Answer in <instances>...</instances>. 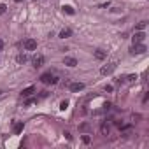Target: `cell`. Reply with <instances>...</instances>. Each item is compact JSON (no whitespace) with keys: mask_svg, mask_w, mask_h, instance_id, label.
<instances>
[{"mask_svg":"<svg viewBox=\"0 0 149 149\" xmlns=\"http://www.w3.org/2000/svg\"><path fill=\"white\" fill-rule=\"evenodd\" d=\"M40 81H42L44 84H56V83H58V79L53 76L51 72H46V74H42V76H40Z\"/></svg>","mask_w":149,"mask_h":149,"instance_id":"1","label":"cell"},{"mask_svg":"<svg viewBox=\"0 0 149 149\" xmlns=\"http://www.w3.org/2000/svg\"><path fill=\"white\" fill-rule=\"evenodd\" d=\"M147 51V47L142 44V42H139V44H133V47L130 49V53L132 54H142V53H146Z\"/></svg>","mask_w":149,"mask_h":149,"instance_id":"2","label":"cell"},{"mask_svg":"<svg viewBox=\"0 0 149 149\" xmlns=\"http://www.w3.org/2000/svg\"><path fill=\"white\" fill-rule=\"evenodd\" d=\"M114 68H116V63L104 65V67L100 68V74H102V76H109V74H112V72H114Z\"/></svg>","mask_w":149,"mask_h":149,"instance_id":"3","label":"cell"},{"mask_svg":"<svg viewBox=\"0 0 149 149\" xmlns=\"http://www.w3.org/2000/svg\"><path fill=\"white\" fill-rule=\"evenodd\" d=\"M23 47H25L26 51H33V49H37V40H33V39H26V40L23 42Z\"/></svg>","mask_w":149,"mask_h":149,"instance_id":"4","label":"cell"},{"mask_svg":"<svg viewBox=\"0 0 149 149\" xmlns=\"http://www.w3.org/2000/svg\"><path fill=\"white\" fill-rule=\"evenodd\" d=\"M32 63H33V67H35V68L42 67V65H44V56H42V54H35V56L32 58Z\"/></svg>","mask_w":149,"mask_h":149,"instance_id":"5","label":"cell"},{"mask_svg":"<svg viewBox=\"0 0 149 149\" xmlns=\"http://www.w3.org/2000/svg\"><path fill=\"white\" fill-rule=\"evenodd\" d=\"M144 39H146V33L140 30V32H137L133 37H132V40H133V44H139V42H144Z\"/></svg>","mask_w":149,"mask_h":149,"instance_id":"6","label":"cell"},{"mask_svg":"<svg viewBox=\"0 0 149 149\" xmlns=\"http://www.w3.org/2000/svg\"><path fill=\"white\" fill-rule=\"evenodd\" d=\"M68 88H70V91H81V90H84V84L83 83H72Z\"/></svg>","mask_w":149,"mask_h":149,"instance_id":"7","label":"cell"},{"mask_svg":"<svg viewBox=\"0 0 149 149\" xmlns=\"http://www.w3.org/2000/svg\"><path fill=\"white\" fill-rule=\"evenodd\" d=\"M70 35H72V30H68V28H63V30L60 32V35H58V37H60V39H68Z\"/></svg>","mask_w":149,"mask_h":149,"instance_id":"8","label":"cell"},{"mask_svg":"<svg viewBox=\"0 0 149 149\" xmlns=\"http://www.w3.org/2000/svg\"><path fill=\"white\" fill-rule=\"evenodd\" d=\"M63 63H65L67 67H76V65H77V60H76V58H65Z\"/></svg>","mask_w":149,"mask_h":149,"instance_id":"9","label":"cell"},{"mask_svg":"<svg viewBox=\"0 0 149 149\" xmlns=\"http://www.w3.org/2000/svg\"><path fill=\"white\" fill-rule=\"evenodd\" d=\"M105 56H107L105 51H102V49H97V51H95V58H97V60H104Z\"/></svg>","mask_w":149,"mask_h":149,"instance_id":"10","label":"cell"},{"mask_svg":"<svg viewBox=\"0 0 149 149\" xmlns=\"http://www.w3.org/2000/svg\"><path fill=\"white\" fill-rule=\"evenodd\" d=\"M33 91H35V88H33V86H28V88H25V90L21 91V95H23V97H30Z\"/></svg>","mask_w":149,"mask_h":149,"instance_id":"11","label":"cell"},{"mask_svg":"<svg viewBox=\"0 0 149 149\" xmlns=\"http://www.w3.org/2000/svg\"><path fill=\"white\" fill-rule=\"evenodd\" d=\"M100 132H102V135H109V132H111L109 125H107V123H104V125L100 126Z\"/></svg>","mask_w":149,"mask_h":149,"instance_id":"12","label":"cell"},{"mask_svg":"<svg viewBox=\"0 0 149 149\" xmlns=\"http://www.w3.org/2000/svg\"><path fill=\"white\" fill-rule=\"evenodd\" d=\"M23 128H25V125H23V123H16V125H14V133H21V132H23Z\"/></svg>","mask_w":149,"mask_h":149,"instance_id":"13","label":"cell"},{"mask_svg":"<svg viewBox=\"0 0 149 149\" xmlns=\"http://www.w3.org/2000/svg\"><path fill=\"white\" fill-rule=\"evenodd\" d=\"M16 60H18V63H25L28 58H26V54H18V58H16Z\"/></svg>","mask_w":149,"mask_h":149,"instance_id":"14","label":"cell"},{"mask_svg":"<svg viewBox=\"0 0 149 149\" xmlns=\"http://www.w3.org/2000/svg\"><path fill=\"white\" fill-rule=\"evenodd\" d=\"M63 11H65L67 14H74V13H76V11H74V9L70 7V6H63Z\"/></svg>","mask_w":149,"mask_h":149,"instance_id":"15","label":"cell"},{"mask_svg":"<svg viewBox=\"0 0 149 149\" xmlns=\"http://www.w3.org/2000/svg\"><path fill=\"white\" fill-rule=\"evenodd\" d=\"M67 107H68V102H67V100H63V102L60 104V109H61V111H65Z\"/></svg>","mask_w":149,"mask_h":149,"instance_id":"16","label":"cell"},{"mask_svg":"<svg viewBox=\"0 0 149 149\" xmlns=\"http://www.w3.org/2000/svg\"><path fill=\"white\" fill-rule=\"evenodd\" d=\"M146 25H147L146 21H140V23L137 25V28H139V30H144V28H146Z\"/></svg>","mask_w":149,"mask_h":149,"instance_id":"17","label":"cell"},{"mask_svg":"<svg viewBox=\"0 0 149 149\" xmlns=\"http://www.w3.org/2000/svg\"><path fill=\"white\" fill-rule=\"evenodd\" d=\"M126 79H128V83H133V81H137V76H133V74H132V76H128Z\"/></svg>","mask_w":149,"mask_h":149,"instance_id":"18","label":"cell"},{"mask_svg":"<svg viewBox=\"0 0 149 149\" xmlns=\"http://www.w3.org/2000/svg\"><path fill=\"white\" fill-rule=\"evenodd\" d=\"M81 130H83V132H88V130H90V125H88V123L81 125Z\"/></svg>","mask_w":149,"mask_h":149,"instance_id":"19","label":"cell"},{"mask_svg":"<svg viewBox=\"0 0 149 149\" xmlns=\"http://www.w3.org/2000/svg\"><path fill=\"white\" fill-rule=\"evenodd\" d=\"M83 142H84V144H90V142H91V139H90L88 135H84V137H83Z\"/></svg>","mask_w":149,"mask_h":149,"instance_id":"20","label":"cell"},{"mask_svg":"<svg viewBox=\"0 0 149 149\" xmlns=\"http://www.w3.org/2000/svg\"><path fill=\"white\" fill-rule=\"evenodd\" d=\"M6 9H7V7H6L4 4H0V14H4V13H6Z\"/></svg>","mask_w":149,"mask_h":149,"instance_id":"21","label":"cell"},{"mask_svg":"<svg viewBox=\"0 0 149 149\" xmlns=\"http://www.w3.org/2000/svg\"><path fill=\"white\" fill-rule=\"evenodd\" d=\"M33 102H37V100H33V98H32V100H26V104H25V105H32Z\"/></svg>","mask_w":149,"mask_h":149,"instance_id":"22","label":"cell"},{"mask_svg":"<svg viewBox=\"0 0 149 149\" xmlns=\"http://www.w3.org/2000/svg\"><path fill=\"white\" fill-rule=\"evenodd\" d=\"M2 49H4V40L0 39V51H2Z\"/></svg>","mask_w":149,"mask_h":149,"instance_id":"23","label":"cell"},{"mask_svg":"<svg viewBox=\"0 0 149 149\" xmlns=\"http://www.w3.org/2000/svg\"><path fill=\"white\" fill-rule=\"evenodd\" d=\"M14 2H21V0H14Z\"/></svg>","mask_w":149,"mask_h":149,"instance_id":"24","label":"cell"},{"mask_svg":"<svg viewBox=\"0 0 149 149\" xmlns=\"http://www.w3.org/2000/svg\"><path fill=\"white\" fill-rule=\"evenodd\" d=\"M0 93H2V91H0Z\"/></svg>","mask_w":149,"mask_h":149,"instance_id":"25","label":"cell"}]
</instances>
